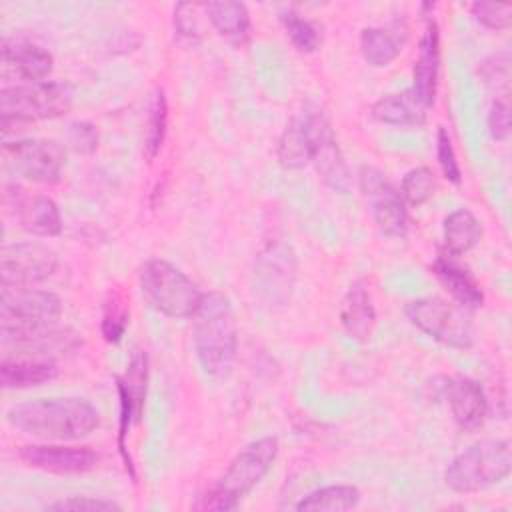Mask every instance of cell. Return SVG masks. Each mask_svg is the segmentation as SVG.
Returning a JSON list of instances; mask_svg holds the SVG:
<instances>
[{"label":"cell","mask_w":512,"mask_h":512,"mask_svg":"<svg viewBox=\"0 0 512 512\" xmlns=\"http://www.w3.org/2000/svg\"><path fill=\"white\" fill-rule=\"evenodd\" d=\"M6 422L42 442H74L100 426V410L78 396L42 398L8 408Z\"/></svg>","instance_id":"obj_1"},{"label":"cell","mask_w":512,"mask_h":512,"mask_svg":"<svg viewBox=\"0 0 512 512\" xmlns=\"http://www.w3.org/2000/svg\"><path fill=\"white\" fill-rule=\"evenodd\" d=\"M192 320V340L202 370L216 378L228 376L238 356V322L230 298L222 292H204Z\"/></svg>","instance_id":"obj_2"},{"label":"cell","mask_w":512,"mask_h":512,"mask_svg":"<svg viewBox=\"0 0 512 512\" xmlns=\"http://www.w3.org/2000/svg\"><path fill=\"white\" fill-rule=\"evenodd\" d=\"M280 444L276 436H262L246 444L228 464L216 486L202 496L196 508L234 510L252 492V488L270 472Z\"/></svg>","instance_id":"obj_3"},{"label":"cell","mask_w":512,"mask_h":512,"mask_svg":"<svg viewBox=\"0 0 512 512\" xmlns=\"http://www.w3.org/2000/svg\"><path fill=\"white\" fill-rule=\"evenodd\" d=\"M512 448L504 438L480 440L456 454L444 470V484L458 494H472L510 476Z\"/></svg>","instance_id":"obj_4"},{"label":"cell","mask_w":512,"mask_h":512,"mask_svg":"<svg viewBox=\"0 0 512 512\" xmlns=\"http://www.w3.org/2000/svg\"><path fill=\"white\" fill-rule=\"evenodd\" d=\"M138 286L142 300L168 318H192L204 292L172 262L150 258L140 266Z\"/></svg>","instance_id":"obj_5"},{"label":"cell","mask_w":512,"mask_h":512,"mask_svg":"<svg viewBox=\"0 0 512 512\" xmlns=\"http://www.w3.org/2000/svg\"><path fill=\"white\" fill-rule=\"evenodd\" d=\"M62 316V300L48 290L2 284L0 334L2 344L54 328Z\"/></svg>","instance_id":"obj_6"},{"label":"cell","mask_w":512,"mask_h":512,"mask_svg":"<svg viewBox=\"0 0 512 512\" xmlns=\"http://www.w3.org/2000/svg\"><path fill=\"white\" fill-rule=\"evenodd\" d=\"M72 108V88L66 82H26L0 90L2 130L64 116Z\"/></svg>","instance_id":"obj_7"},{"label":"cell","mask_w":512,"mask_h":512,"mask_svg":"<svg viewBox=\"0 0 512 512\" xmlns=\"http://www.w3.org/2000/svg\"><path fill=\"white\" fill-rule=\"evenodd\" d=\"M466 312L462 306L438 296H422L404 306V316L412 326L432 340L460 350L474 344V326Z\"/></svg>","instance_id":"obj_8"},{"label":"cell","mask_w":512,"mask_h":512,"mask_svg":"<svg viewBox=\"0 0 512 512\" xmlns=\"http://www.w3.org/2000/svg\"><path fill=\"white\" fill-rule=\"evenodd\" d=\"M300 114L306 126L310 164L316 168L318 176L328 188L346 194L352 186V178L326 112L314 104H308Z\"/></svg>","instance_id":"obj_9"},{"label":"cell","mask_w":512,"mask_h":512,"mask_svg":"<svg viewBox=\"0 0 512 512\" xmlns=\"http://www.w3.org/2000/svg\"><path fill=\"white\" fill-rule=\"evenodd\" d=\"M2 160L6 168L34 184H54L62 178L66 166V150L44 138H18L2 144Z\"/></svg>","instance_id":"obj_10"},{"label":"cell","mask_w":512,"mask_h":512,"mask_svg":"<svg viewBox=\"0 0 512 512\" xmlns=\"http://www.w3.org/2000/svg\"><path fill=\"white\" fill-rule=\"evenodd\" d=\"M358 182L372 220L376 222L380 232L390 238H406L408 210L400 190L388 180L382 170L374 166H362Z\"/></svg>","instance_id":"obj_11"},{"label":"cell","mask_w":512,"mask_h":512,"mask_svg":"<svg viewBox=\"0 0 512 512\" xmlns=\"http://www.w3.org/2000/svg\"><path fill=\"white\" fill-rule=\"evenodd\" d=\"M296 278V258L284 244H272L260 252L254 274L252 292L262 306H284L290 300Z\"/></svg>","instance_id":"obj_12"},{"label":"cell","mask_w":512,"mask_h":512,"mask_svg":"<svg viewBox=\"0 0 512 512\" xmlns=\"http://www.w3.org/2000/svg\"><path fill=\"white\" fill-rule=\"evenodd\" d=\"M58 268V256L42 242H16L2 248V284L34 286L48 280Z\"/></svg>","instance_id":"obj_13"},{"label":"cell","mask_w":512,"mask_h":512,"mask_svg":"<svg viewBox=\"0 0 512 512\" xmlns=\"http://www.w3.org/2000/svg\"><path fill=\"white\" fill-rule=\"evenodd\" d=\"M146 382H148V356H146V352H136L130 358L124 376L116 378V390H118V398H120L118 452H120L124 466L130 472L132 480H136V472H134V464L126 450L124 440H126L130 426L142 418L144 398H146Z\"/></svg>","instance_id":"obj_14"},{"label":"cell","mask_w":512,"mask_h":512,"mask_svg":"<svg viewBox=\"0 0 512 512\" xmlns=\"http://www.w3.org/2000/svg\"><path fill=\"white\" fill-rule=\"evenodd\" d=\"M18 456L26 466L52 474H84L94 470L100 460L92 448L66 446L64 442L24 444Z\"/></svg>","instance_id":"obj_15"},{"label":"cell","mask_w":512,"mask_h":512,"mask_svg":"<svg viewBox=\"0 0 512 512\" xmlns=\"http://www.w3.org/2000/svg\"><path fill=\"white\" fill-rule=\"evenodd\" d=\"M4 200L26 232L40 238H52L60 234L62 216L58 204L52 198L44 194H30L20 186L10 184L6 186Z\"/></svg>","instance_id":"obj_16"},{"label":"cell","mask_w":512,"mask_h":512,"mask_svg":"<svg viewBox=\"0 0 512 512\" xmlns=\"http://www.w3.org/2000/svg\"><path fill=\"white\" fill-rule=\"evenodd\" d=\"M444 394L448 398L452 418L462 430L474 432L484 424L488 400L480 382L466 376L450 378L444 386Z\"/></svg>","instance_id":"obj_17"},{"label":"cell","mask_w":512,"mask_h":512,"mask_svg":"<svg viewBox=\"0 0 512 512\" xmlns=\"http://www.w3.org/2000/svg\"><path fill=\"white\" fill-rule=\"evenodd\" d=\"M438 76H440V32L436 20L428 18L426 30L418 44V56L412 70V90L414 94L432 108L438 92Z\"/></svg>","instance_id":"obj_18"},{"label":"cell","mask_w":512,"mask_h":512,"mask_svg":"<svg viewBox=\"0 0 512 512\" xmlns=\"http://www.w3.org/2000/svg\"><path fill=\"white\" fill-rule=\"evenodd\" d=\"M2 62L12 66L26 82H42L54 68V56L44 46L22 38L6 36L2 40Z\"/></svg>","instance_id":"obj_19"},{"label":"cell","mask_w":512,"mask_h":512,"mask_svg":"<svg viewBox=\"0 0 512 512\" xmlns=\"http://www.w3.org/2000/svg\"><path fill=\"white\" fill-rule=\"evenodd\" d=\"M340 324L352 340H370L376 324V310L372 304L368 284L364 280L352 282L350 288L346 290L340 304Z\"/></svg>","instance_id":"obj_20"},{"label":"cell","mask_w":512,"mask_h":512,"mask_svg":"<svg viewBox=\"0 0 512 512\" xmlns=\"http://www.w3.org/2000/svg\"><path fill=\"white\" fill-rule=\"evenodd\" d=\"M408 38V28L404 22H392L390 26H368L360 32V54L366 64L374 68H384L392 64Z\"/></svg>","instance_id":"obj_21"},{"label":"cell","mask_w":512,"mask_h":512,"mask_svg":"<svg viewBox=\"0 0 512 512\" xmlns=\"http://www.w3.org/2000/svg\"><path fill=\"white\" fill-rule=\"evenodd\" d=\"M58 376V364L50 356L18 354L16 358L4 356L0 362L2 388H32L50 382Z\"/></svg>","instance_id":"obj_22"},{"label":"cell","mask_w":512,"mask_h":512,"mask_svg":"<svg viewBox=\"0 0 512 512\" xmlns=\"http://www.w3.org/2000/svg\"><path fill=\"white\" fill-rule=\"evenodd\" d=\"M426 112L428 106L414 94L412 88L386 94L370 108V116L388 126H422L426 122Z\"/></svg>","instance_id":"obj_23"},{"label":"cell","mask_w":512,"mask_h":512,"mask_svg":"<svg viewBox=\"0 0 512 512\" xmlns=\"http://www.w3.org/2000/svg\"><path fill=\"white\" fill-rule=\"evenodd\" d=\"M432 270L442 286L464 310H478L484 304V292L480 284L466 268L456 264L450 256H438L432 264Z\"/></svg>","instance_id":"obj_24"},{"label":"cell","mask_w":512,"mask_h":512,"mask_svg":"<svg viewBox=\"0 0 512 512\" xmlns=\"http://www.w3.org/2000/svg\"><path fill=\"white\" fill-rule=\"evenodd\" d=\"M210 24L214 30L232 44L246 42L250 34V14L246 4L220 0V2H206L202 4Z\"/></svg>","instance_id":"obj_25"},{"label":"cell","mask_w":512,"mask_h":512,"mask_svg":"<svg viewBox=\"0 0 512 512\" xmlns=\"http://www.w3.org/2000/svg\"><path fill=\"white\" fill-rule=\"evenodd\" d=\"M482 222L468 210L458 208L444 218L442 238L450 256H462L470 252L482 240Z\"/></svg>","instance_id":"obj_26"},{"label":"cell","mask_w":512,"mask_h":512,"mask_svg":"<svg viewBox=\"0 0 512 512\" xmlns=\"http://www.w3.org/2000/svg\"><path fill=\"white\" fill-rule=\"evenodd\" d=\"M362 494L352 484H330L302 496L294 508L306 512H344L358 506Z\"/></svg>","instance_id":"obj_27"},{"label":"cell","mask_w":512,"mask_h":512,"mask_svg":"<svg viewBox=\"0 0 512 512\" xmlns=\"http://www.w3.org/2000/svg\"><path fill=\"white\" fill-rule=\"evenodd\" d=\"M278 162L286 170H300L306 164H310L308 156V140H306V126L304 118L298 112L288 120L284 126L280 140H278V150H276Z\"/></svg>","instance_id":"obj_28"},{"label":"cell","mask_w":512,"mask_h":512,"mask_svg":"<svg viewBox=\"0 0 512 512\" xmlns=\"http://www.w3.org/2000/svg\"><path fill=\"white\" fill-rule=\"evenodd\" d=\"M166 126H168V104H166L164 92L158 88L150 100L148 118H146V134H144V150L150 160L162 148V142L166 136Z\"/></svg>","instance_id":"obj_29"},{"label":"cell","mask_w":512,"mask_h":512,"mask_svg":"<svg viewBox=\"0 0 512 512\" xmlns=\"http://www.w3.org/2000/svg\"><path fill=\"white\" fill-rule=\"evenodd\" d=\"M280 22L290 38V42L300 50V52H316L322 36L320 30L308 20L304 18L300 12H296L294 8H286L280 12Z\"/></svg>","instance_id":"obj_30"},{"label":"cell","mask_w":512,"mask_h":512,"mask_svg":"<svg viewBox=\"0 0 512 512\" xmlns=\"http://www.w3.org/2000/svg\"><path fill=\"white\" fill-rule=\"evenodd\" d=\"M400 194L406 204L418 208L436 194V176L430 168L418 166L404 174L400 182Z\"/></svg>","instance_id":"obj_31"},{"label":"cell","mask_w":512,"mask_h":512,"mask_svg":"<svg viewBox=\"0 0 512 512\" xmlns=\"http://www.w3.org/2000/svg\"><path fill=\"white\" fill-rule=\"evenodd\" d=\"M128 314L130 312H128L126 300L118 292L110 294V298L104 304L102 322H100V332L106 342L118 344L122 340L128 326Z\"/></svg>","instance_id":"obj_32"},{"label":"cell","mask_w":512,"mask_h":512,"mask_svg":"<svg viewBox=\"0 0 512 512\" xmlns=\"http://www.w3.org/2000/svg\"><path fill=\"white\" fill-rule=\"evenodd\" d=\"M436 160L442 170V176L458 186L462 182V170L452 146V138L444 126H440L436 132Z\"/></svg>","instance_id":"obj_33"},{"label":"cell","mask_w":512,"mask_h":512,"mask_svg":"<svg viewBox=\"0 0 512 512\" xmlns=\"http://www.w3.org/2000/svg\"><path fill=\"white\" fill-rule=\"evenodd\" d=\"M478 24L490 30H506L512 20V6L500 2H474L470 6Z\"/></svg>","instance_id":"obj_34"},{"label":"cell","mask_w":512,"mask_h":512,"mask_svg":"<svg viewBox=\"0 0 512 512\" xmlns=\"http://www.w3.org/2000/svg\"><path fill=\"white\" fill-rule=\"evenodd\" d=\"M46 510H56V512H64V510H72V512H112V510H122V506L116 504L114 500H106V498L68 496V498H62V500H56V502L48 504Z\"/></svg>","instance_id":"obj_35"},{"label":"cell","mask_w":512,"mask_h":512,"mask_svg":"<svg viewBox=\"0 0 512 512\" xmlns=\"http://www.w3.org/2000/svg\"><path fill=\"white\" fill-rule=\"evenodd\" d=\"M510 58L508 54H496L490 60L482 64V76L488 86H494L496 92L502 90L504 96H508V84H510Z\"/></svg>","instance_id":"obj_36"},{"label":"cell","mask_w":512,"mask_h":512,"mask_svg":"<svg viewBox=\"0 0 512 512\" xmlns=\"http://www.w3.org/2000/svg\"><path fill=\"white\" fill-rule=\"evenodd\" d=\"M68 146L78 154H92L98 146V132L90 122H72L66 132Z\"/></svg>","instance_id":"obj_37"},{"label":"cell","mask_w":512,"mask_h":512,"mask_svg":"<svg viewBox=\"0 0 512 512\" xmlns=\"http://www.w3.org/2000/svg\"><path fill=\"white\" fill-rule=\"evenodd\" d=\"M488 130L494 140H506L510 134V106L506 98L492 102L488 112Z\"/></svg>","instance_id":"obj_38"}]
</instances>
